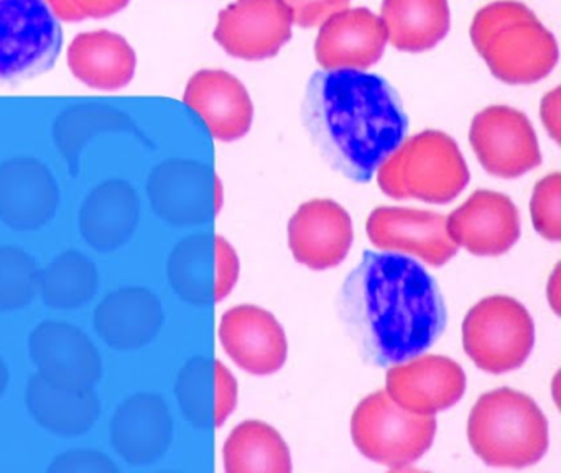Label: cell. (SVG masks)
Segmentation results:
<instances>
[{
    "instance_id": "14",
    "label": "cell",
    "mask_w": 561,
    "mask_h": 473,
    "mask_svg": "<svg viewBox=\"0 0 561 473\" xmlns=\"http://www.w3.org/2000/svg\"><path fill=\"white\" fill-rule=\"evenodd\" d=\"M28 351L38 377L54 387L90 390L100 381V351L77 325L44 322L32 332Z\"/></svg>"
},
{
    "instance_id": "17",
    "label": "cell",
    "mask_w": 561,
    "mask_h": 473,
    "mask_svg": "<svg viewBox=\"0 0 561 473\" xmlns=\"http://www.w3.org/2000/svg\"><path fill=\"white\" fill-rule=\"evenodd\" d=\"M218 335L229 358L248 373L267 377L287 360L284 327L272 312L259 305L242 304L226 311Z\"/></svg>"
},
{
    "instance_id": "12",
    "label": "cell",
    "mask_w": 561,
    "mask_h": 473,
    "mask_svg": "<svg viewBox=\"0 0 561 473\" xmlns=\"http://www.w3.org/2000/svg\"><path fill=\"white\" fill-rule=\"evenodd\" d=\"M291 15L282 0H236L216 23V43L244 61L274 58L291 38Z\"/></svg>"
},
{
    "instance_id": "35",
    "label": "cell",
    "mask_w": 561,
    "mask_h": 473,
    "mask_svg": "<svg viewBox=\"0 0 561 473\" xmlns=\"http://www.w3.org/2000/svg\"><path fill=\"white\" fill-rule=\"evenodd\" d=\"M50 472L55 473H114L117 466L110 457L94 450H71L61 453L51 463Z\"/></svg>"
},
{
    "instance_id": "25",
    "label": "cell",
    "mask_w": 561,
    "mask_h": 473,
    "mask_svg": "<svg viewBox=\"0 0 561 473\" xmlns=\"http://www.w3.org/2000/svg\"><path fill=\"white\" fill-rule=\"evenodd\" d=\"M137 56L119 33H81L68 48V68L78 81L98 91H119L136 74Z\"/></svg>"
},
{
    "instance_id": "5",
    "label": "cell",
    "mask_w": 561,
    "mask_h": 473,
    "mask_svg": "<svg viewBox=\"0 0 561 473\" xmlns=\"http://www.w3.org/2000/svg\"><path fill=\"white\" fill-rule=\"evenodd\" d=\"M376 173L387 196L428 204L451 203L471 180L458 143L439 130H423L403 140Z\"/></svg>"
},
{
    "instance_id": "26",
    "label": "cell",
    "mask_w": 561,
    "mask_h": 473,
    "mask_svg": "<svg viewBox=\"0 0 561 473\" xmlns=\"http://www.w3.org/2000/svg\"><path fill=\"white\" fill-rule=\"evenodd\" d=\"M139 217L136 189L124 181H107L84 199L80 209V232L98 252H114L129 242Z\"/></svg>"
},
{
    "instance_id": "28",
    "label": "cell",
    "mask_w": 561,
    "mask_h": 473,
    "mask_svg": "<svg viewBox=\"0 0 561 473\" xmlns=\"http://www.w3.org/2000/svg\"><path fill=\"white\" fill-rule=\"evenodd\" d=\"M379 19L387 43L405 53L435 48L451 22L448 0H383Z\"/></svg>"
},
{
    "instance_id": "21",
    "label": "cell",
    "mask_w": 561,
    "mask_h": 473,
    "mask_svg": "<svg viewBox=\"0 0 561 473\" xmlns=\"http://www.w3.org/2000/svg\"><path fill=\"white\" fill-rule=\"evenodd\" d=\"M111 442L130 465L162 459L172 442L169 406L156 393H137L117 406L110 424Z\"/></svg>"
},
{
    "instance_id": "19",
    "label": "cell",
    "mask_w": 561,
    "mask_h": 473,
    "mask_svg": "<svg viewBox=\"0 0 561 473\" xmlns=\"http://www.w3.org/2000/svg\"><path fill=\"white\" fill-rule=\"evenodd\" d=\"M386 46L387 33L379 16L366 7H347L321 23L314 58L327 71H364L382 58Z\"/></svg>"
},
{
    "instance_id": "1",
    "label": "cell",
    "mask_w": 561,
    "mask_h": 473,
    "mask_svg": "<svg viewBox=\"0 0 561 473\" xmlns=\"http://www.w3.org/2000/svg\"><path fill=\"white\" fill-rule=\"evenodd\" d=\"M340 318L369 364L389 367L435 344L446 305L435 279L399 253L364 252L341 286Z\"/></svg>"
},
{
    "instance_id": "38",
    "label": "cell",
    "mask_w": 561,
    "mask_h": 473,
    "mask_svg": "<svg viewBox=\"0 0 561 473\" xmlns=\"http://www.w3.org/2000/svg\"><path fill=\"white\" fill-rule=\"evenodd\" d=\"M9 384V370L5 361L0 357V396H4L5 388Z\"/></svg>"
},
{
    "instance_id": "29",
    "label": "cell",
    "mask_w": 561,
    "mask_h": 473,
    "mask_svg": "<svg viewBox=\"0 0 561 473\" xmlns=\"http://www.w3.org/2000/svg\"><path fill=\"white\" fill-rule=\"evenodd\" d=\"M228 473H288L291 457L277 429L262 420H244L236 426L222 447Z\"/></svg>"
},
{
    "instance_id": "36",
    "label": "cell",
    "mask_w": 561,
    "mask_h": 473,
    "mask_svg": "<svg viewBox=\"0 0 561 473\" xmlns=\"http://www.w3.org/2000/svg\"><path fill=\"white\" fill-rule=\"evenodd\" d=\"M560 88H554L541 99L540 117L554 143H560Z\"/></svg>"
},
{
    "instance_id": "27",
    "label": "cell",
    "mask_w": 561,
    "mask_h": 473,
    "mask_svg": "<svg viewBox=\"0 0 561 473\" xmlns=\"http://www.w3.org/2000/svg\"><path fill=\"white\" fill-rule=\"evenodd\" d=\"M25 403L38 426L54 436H84L100 419L101 404L93 388L67 390L34 374L25 391Z\"/></svg>"
},
{
    "instance_id": "8",
    "label": "cell",
    "mask_w": 561,
    "mask_h": 473,
    "mask_svg": "<svg viewBox=\"0 0 561 473\" xmlns=\"http://www.w3.org/2000/svg\"><path fill=\"white\" fill-rule=\"evenodd\" d=\"M64 30L44 0H0V85H15L54 68Z\"/></svg>"
},
{
    "instance_id": "10",
    "label": "cell",
    "mask_w": 561,
    "mask_h": 473,
    "mask_svg": "<svg viewBox=\"0 0 561 473\" xmlns=\"http://www.w3.org/2000/svg\"><path fill=\"white\" fill-rule=\"evenodd\" d=\"M167 275L173 291L190 304H215L234 288L239 258L225 236L198 233L172 250Z\"/></svg>"
},
{
    "instance_id": "15",
    "label": "cell",
    "mask_w": 561,
    "mask_h": 473,
    "mask_svg": "<svg viewBox=\"0 0 561 473\" xmlns=\"http://www.w3.org/2000/svg\"><path fill=\"white\" fill-rule=\"evenodd\" d=\"M367 236L377 249L416 256L432 266L448 263L458 246L446 232V217L413 207H377L366 223Z\"/></svg>"
},
{
    "instance_id": "9",
    "label": "cell",
    "mask_w": 561,
    "mask_h": 473,
    "mask_svg": "<svg viewBox=\"0 0 561 473\" xmlns=\"http://www.w3.org/2000/svg\"><path fill=\"white\" fill-rule=\"evenodd\" d=\"M469 143L481 166L502 180H515L540 166L541 151L534 125L511 105H489L474 115Z\"/></svg>"
},
{
    "instance_id": "16",
    "label": "cell",
    "mask_w": 561,
    "mask_h": 473,
    "mask_svg": "<svg viewBox=\"0 0 561 473\" xmlns=\"http://www.w3.org/2000/svg\"><path fill=\"white\" fill-rule=\"evenodd\" d=\"M446 232L472 255H504L520 236V216L511 197L479 189L446 217Z\"/></svg>"
},
{
    "instance_id": "2",
    "label": "cell",
    "mask_w": 561,
    "mask_h": 473,
    "mask_svg": "<svg viewBox=\"0 0 561 473\" xmlns=\"http://www.w3.org/2000/svg\"><path fill=\"white\" fill-rule=\"evenodd\" d=\"M301 120L323 160L356 183H369L409 131L396 89L382 76L357 69L313 72Z\"/></svg>"
},
{
    "instance_id": "31",
    "label": "cell",
    "mask_w": 561,
    "mask_h": 473,
    "mask_svg": "<svg viewBox=\"0 0 561 473\" xmlns=\"http://www.w3.org/2000/svg\"><path fill=\"white\" fill-rule=\"evenodd\" d=\"M37 291L35 259L19 246H0V311H14L31 304Z\"/></svg>"
},
{
    "instance_id": "13",
    "label": "cell",
    "mask_w": 561,
    "mask_h": 473,
    "mask_svg": "<svg viewBox=\"0 0 561 473\" xmlns=\"http://www.w3.org/2000/svg\"><path fill=\"white\" fill-rule=\"evenodd\" d=\"M465 391L461 365L443 355H416L392 365L386 373L387 396L420 416H435L449 409Z\"/></svg>"
},
{
    "instance_id": "32",
    "label": "cell",
    "mask_w": 561,
    "mask_h": 473,
    "mask_svg": "<svg viewBox=\"0 0 561 473\" xmlns=\"http://www.w3.org/2000/svg\"><path fill=\"white\" fill-rule=\"evenodd\" d=\"M534 229L550 242L561 240V174H547L534 187L530 200Z\"/></svg>"
},
{
    "instance_id": "3",
    "label": "cell",
    "mask_w": 561,
    "mask_h": 473,
    "mask_svg": "<svg viewBox=\"0 0 561 473\" xmlns=\"http://www.w3.org/2000/svg\"><path fill=\"white\" fill-rule=\"evenodd\" d=\"M469 35L491 74L505 84H535L553 71L560 58L553 33L517 0L482 7Z\"/></svg>"
},
{
    "instance_id": "30",
    "label": "cell",
    "mask_w": 561,
    "mask_h": 473,
    "mask_svg": "<svg viewBox=\"0 0 561 473\" xmlns=\"http://www.w3.org/2000/svg\"><path fill=\"white\" fill-rule=\"evenodd\" d=\"M98 282L96 266L77 250L60 253L38 273V291L45 304L55 309H77L88 304L96 295Z\"/></svg>"
},
{
    "instance_id": "22",
    "label": "cell",
    "mask_w": 561,
    "mask_h": 473,
    "mask_svg": "<svg viewBox=\"0 0 561 473\" xmlns=\"http://www.w3.org/2000/svg\"><path fill=\"white\" fill-rule=\"evenodd\" d=\"M57 207V183L37 161L0 168V222L22 232L37 230L54 219Z\"/></svg>"
},
{
    "instance_id": "20",
    "label": "cell",
    "mask_w": 561,
    "mask_h": 473,
    "mask_svg": "<svg viewBox=\"0 0 561 473\" xmlns=\"http://www.w3.org/2000/svg\"><path fill=\"white\" fill-rule=\"evenodd\" d=\"M183 102L202 117L209 135L219 141H236L248 135L254 105L245 85L222 69H202L190 78Z\"/></svg>"
},
{
    "instance_id": "33",
    "label": "cell",
    "mask_w": 561,
    "mask_h": 473,
    "mask_svg": "<svg viewBox=\"0 0 561 473\" xmlns=\"http://www.w3.org/2000/svg\"><path fill=\"white\" fill-rule=\"evenodd\" d=\"M58 20L83 22L106 19L129 5L130 0H44Z\"/></svg>"
},
{
    "instance_id": "7",
    "label": "cell",
    "mask_w": 561,
    "mask_h": 473,
    "mask_svg": "<svg viewBox=\"0 0 561 473\" xmlns=\"http://www.w3.org/2000/svg\"><path fill=\"white\" fill-rule=\"evenodd\" d=\"M534 345V319L511 296L481 299L462 321V347L476 367L488 373L517 370L530 357Z\"/></svg>"
},
{
    "instance_id": "24",
    "label": "cell",
    "mask_w": 561,
    "mask_h": 473,
    "mask_svg": "<svg viewBox=\"0 0 561 473\" xmlns=\"http://www.w3.org/2000/svg\"><path fill=\"white\" fill-rule=\"evenodd\" d=\"M183 416L196 427H219L238 403V383L219 360L193 358L180 371L175 387Z\"/></svg>"
},
{
    "instance_id": "18",
    "label": "cell",
    "mask_w": 561,
    "mask_h": 473,
    "mask_svg": "<svg viewBox=\"0 0 561 473\" xmlns=\"http://www.w3.org/2000/svg\"><path fill=\"white\" fill-rule=\"evenodd\" d=\"M354 227L347 210L331 199L301 204L288 222L291 255L308 268H333L353 246Z\"/></svg>"
},
{
    "instance_id": "4",
    "label": "cell",
    "mask_w": 561,
    "mask_h": 473,
    "mask_svg": "<svg viewBox=\"0 0 561 473\" xmlns=\"http://www.w3.org/2000/svg\"><path fill=\"white\" fill-rule=\"evenodd\" d=\"M468 440L485 465L525 469L543 459L550 447V427L528 394L497 388L482 394L472 406Z\"/></svg>"
},
{
    "instance_id": "37",
    "label": "cell",
    "mask_w": 561,
    "mask_h": 473,
    "mask_svg": "<svg viewBox=\"0 0 561 473\" xmlns=\"http://www.w3.org/2000/svg\"><path fill=\"white\" fill-rule=\"evenodd\" d=\"M548 298H550L551 305L558 314V269L553 273L550 285H548Z\"/></svg>"
},
{
    "instance_id": "6",
    "label": "cell",
    "mask_w": 561,
    "mask_h": 473,
    "mask_svg": "<svg viewBox=\"0 0 561 473\" xmlns=\"http://www.w3.org/2000/svg\"><path fill=\"white\" fill-rule=\"evenodd\" d=\"M436 434L435 416H420L393 403L386 391L364 397L351 417V437L366 459L403 469L422 459Z\"/></svg>"
},
{
    "instance_id": "34",
    "label": "cell",
    "mask_w": 561,
    "mask_h": 473,
    "mask_svg": "<svg viewBox=\"0 0 561 473\" xmlns=\"http://www.w3.org/2000/svg\"><path fill=\"white\" fill-rule=\"evenodd\" d=\"M291 15V22L301 28H317L331 15L350 7L351 0H282Z\"/></svg>"
},
{
    "instance_id": "23",
    "label": "cell",
    "mask_w": 561,
    "mask_h": 473,
    "mask_svg": "<svg viewBox=\"0 0 561 473\" xmlns=\"http://www.w3.org/2000/svg\"><path fill=\"white\" fill-rule=\"evenodd\" d=\"M93 324L110 347L134 350L150 344L162 328V301L150 289H116L98 305Z\"/></svg>"
},
{
    "instance_id": "11",
    "label": "cell",
    "mask_w": 561,
    "mask_h": 473,
    "mask_svg": "<svg viewBox=\"0 0 561 473\" xmlns=\"http://www.w3.org/2000/svg\"><path fill=\"white\" fill-rule=\"evenodd\" d=\"M153 212L170 226H196L221 207V184L211 168L193 160L167 161L147 184Z\"/></svg>"
}]
</instances>
